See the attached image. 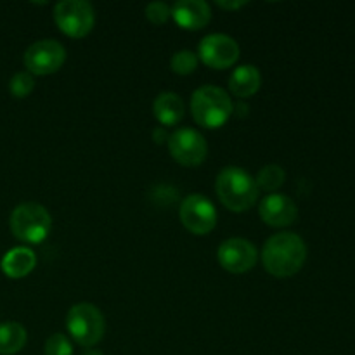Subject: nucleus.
I'll use <instances>...</instances> for the list:
<instances>
[{"mask_svg": "<svg viewBox=\"0 0 355 355\" xmlns=\"http://www.w3.org/2000/svg\"><path fill=\"white\" fill-rule=\"evenodd\" d=\"M10 232L19 241L38 245L49 236L52 229V217L47 208L35 201L17 205L9 218Z\"/></svg>", "mask_w": 355, "mask_h": 355, "instance_id": "obj_4", "label": "nucleus"}, {"mask_svg": "<svg viewBox=\"0 0 355 355\" xmlns=\"http://www.w3.org/2000/svg\"><path fill=\"white\" fill-rule=\"evenodd\" d=\"M218 263L222 269L231 274H245L255 267L259 260V250L245 238L225 239L217 252Z\"/></svg>", "mask_w": 355, "mask_h": 355, "instance_id": "obj_10", "label": "nucleus"}, {"mask_svg": "<svg viewBox=\"0 0 355 355\" xmlns=\"http://www.w3.org/2000/svg\"><path fill=\"white\" fill-rule=\"evenodd\" d=\"M168 137H170V135L166 134L165 128H163V127L155 128V132H153V139H155L156 144H163V142L168 141Z\"/></svg>", "mask_w": 355, "mask_h": 355, "instance_id": "obj_24", "label": "nucleus"}, {"mask_svg": "<svg viewBox=\"0 0 355 355\" xmlns=\"http://www.w3.org/2000/svg\"><path fill=\"white\" fill-rule=\"evenodd\" d=\"M198 62H200V59L194 52L179 51L172 55L170 66H172V71L177 73V75H191L198 68Z\"/></svg>", "mask_w": 355, "mask_h": 355, "instance_id": "obj_19", "label": "nucleus"}, {"mask_svg": "<svg viewBox=\"0 0 355 355\" xmlns=\"http://www.w3.org/2000/svg\"><path fill=\"white\" fill-rule=\"evenodd\" d=\"M284 177H286V173H284V170L281 168L279 165H266L259 172L255 182H257V187H259V189L272 194V193H276L281 186H283Z\"/></svg>", "mask_w": 355, "mask_h": 355, "instance_id": "obj_18", "label": "nucleus"}, {"mask_svg": "<svg viewBox=\"0 0 355 355\" xmlns=\"http://www.w3.org/2000/svg\"><path fill=\"white\" fill-rule=\"evenodd\" d=\"M54 19L62 33L71 38H82L94 30L96 10L85 0H62L55 6Z\"/></svg>", "mask_w": 355, "mask_h": 355, "instance_id": "obj_6", "label": "nucleus"}, {"mask_svg": "<svg viewBox=\"0 0 355 355\" xmlns=\"http://www.w3.org/2000/svg\"><path fill=\"white\" fill-rule=\"evenodd\" d=\"M215 193L227 210L241 214L255 207L259 187L255 179L239 166H227L217 175Z\"/></svg>", "mask_w": 355, "mask_h": 355, "instance_id": "obj_2", "label": "nucleus"}, {"mask_svg": "<svg viewBox=\"0 0 355 355\" xmlns=\"http://www.w3.org/2000/svg\"><path fill=\"white\" fill-rule=\"evenodd\" d=\"M82 355H104V354L101 352V350H96V349H89V350H85V352H83Z\"/></svg>", "mask_w": 355, "mask_h": 355, "instance_id": "obj_25", "label": "nucleus"}, {"mask_svg": "<svg viewBox=\"0 0 355 355\" xmlns=\"http://www.w3.org/2000/svg\"><path fill=\"white\" fill-rule=\"evenodd\" d=\"M26 328L19 322H3L0 324V355H14L26 345Z\"/></svg>", "mask_w": 355, "mask_h": 355, "instance_id": "obj_17", "label": "nucleus"}, {"mask_svg": "<svg viewBox=\"0 0 355 355\" xmlns=\"http://www.w3.org/2000/svg\"><path fill=\"white\" fill-rule=\"evenodd\" d=\"M35 266H37V255L33 250L26 248V246H16V248L9 250L0 263L2 272L10 279L26 277L35 269Z\"/></svg>", "mask_w": 355, "mask_h": 355, "instance_id": "obj_14", "label": "nucleus"}, {"mask_svg": "<svg viewBox=\"0 0 355 355\" xmlns=\"http://www.w3.org/2000/svg\"><path fill=\"white\" fill-rule=\"evenodd\" d=\"M217 6L222 7V9H227V10H238L241 7L246 6V2H227V0H217Z\"/></svg>", "mask_w": 355, "mask_h": 355, "instance_id": "obj_23", "label": "nucleus"}, {"mask_svg": "<svg viewBox=\"0 0 355 355\" xmlns=\"http://www.w3.org/2000/svg\"><path fill=\"white\" fill-rule=\"evenodd\" d=\"M179 215L184 227L196 236L208 234L217 225V210L203 194H189L180 203Z\"/></svg>", "mask_w": 355, "mask_h": 355, "instance_id": "obj_8", "label": "nucleus"}, {"mask_svg": "<svg viewBox=\"0 0 355 355\" xmlns=\"http://www.w3.org/2000/svg\"><path fill=\"white\" fill-rule=\"evenodd\" d=\"M66 328L71 338L82 347H94L103 340L106 331L104 315L89 302H82L69 309L66 315Z\"/></svg>", "mask_w": 355, "mask_h": 355, "instance_id": "obj_5", "label": "nucleus"}, {"mask_svg": "<svg viewBox=\"0 0 355 355\" xmlns=\"http://www.w3.org/2000/svg\"><path fill=\"white\" fill-rule=\"evenodd\" d=\"M146 17L153 24H163L170 17V7L165 2H151L146 6Z\"/></svg>", "mask_w": 355, "mask_h": 355, "instance_id": "obj_22", "label": "nucleus"}, {"mask_svg": "<svg viewBox=\"0 0 355 355\" xmlns=\"http://www.w3.org/2000/svg\"><path fill=\"white\" fill-rule=\"evenodd\" d=\"M198 55L208 68H231L239 58V45L232 37L224 33H211L201 40Z\"/></svg>", "mask_w": 355, "mask_h": 355, "instance_id": "obj_11", "label": "nucleus"}, {"mask_svg": "<svg viewBox=\"0 0 355 355\" xmlns=\"http://www.w3.org/2000/svg\"><path fill=\"white\" fill-rule=\"evenodd\" d=\"M307 259L305 241L295 232H277L262 248V263L274 277H291L304 267Z\"/></svg>", "mask_w": 355, "mask_h": 355, "instance_id": "obj_1", "label": "nucleus"}, {"mask_svg": "<svg viewBox=\"0 0 355 355\" xmlns=\"http://www.w3.org/2000/svg\"><path fill=\"white\" fill-rule=\"evenodd\" d=\"M23 61L28 73H31V75H52L64 64L66 49L58 40L44 38V40L35 42L26 49Z\"/></svg>", "mask_w": 355, "mask_h": 355, "instance_id": "obj_7", "label": "nucleus"}, {"mask_svg": "<svg viewBox=\"0 0 355 355\" xmlns=\"http://www.w3.org/2000/svg\"><path fill=\"white\" fill-rule=\"evenodd\" d=\"M194 121L205 128H220L234 113L231 96L220 87H200L191 97Z\"/></svg>", "mask_w": 355, "mask_h": 355, "instance_id": "obj_3", "label": "nucleus"}, {"mask_svg": "<svg viewBox=\"0 0 355 355\" xmlns=\"http://www.w3.org/2000/svg\"><path fill=\"white\" fill-rule=\"evenodd\" d=\"M260 87H262V75H260L259 68L253 64L238 66L229 76V90L232 92V96L239 97V99L255 96Z\"/></svg>", "mask_w": 355, "mask_h": 355, "instance_id": "obj_15", "label": "nucleus"}, {"mask_svg": "<svg viewBox=\"0 0 355 355\" xmlns=\"http://www.w3.org/2000/svg\"><path fill=\"white\" fill-rule=\"evenodd\" d=\"M35 89V78L31 73L19 71L10 78L9 82V92L12 94L16 99H24L30 96Z\"/></svg>", "mask_w": 355, "mask_h": 355, "instance_id": "obj_20", "label": "nucleus"}, {"mask_svg": "<svg viewBox=\"0 0 355 355\" xmlns=\"http://www.w3.org/2000/svg\"><path fill=\"white\" fill-rule=\"evenodd\" d=\"M45 355H73V345L68 336L62 333L49 336L45 342Z\"/></svg>", "mask_w": 355, "mask_h": 355, "instance_id": "obj_21", "label": "nucleus"}, {"mask_svg": "<svg viewBox=\"0 0 355 355\" xmlns=\"http://www.w3.org/2000/svg\"><path fill=\"white\" fill-rule=\"evenodd\" d=\"M260 218L270 227H286L298 217V208L290 196L281 193L267 194L259 207Z\"/></svg>", "mask_w": 355, "mask_h": 355, "instance_id": "obj_12", "label": "nucleus"}, {"mask_svg": "<svg viewBox=\"0 0 355 355\" xmlns=\"http://www.w3.org/2000/svg\"><path fill=\"white\" fill-rule=\"evenodd\" d=\"M153 111H155V116L159 123L165 125V127H172V125H177L182 120L186 107H184L179 94L162 92L155 99Z\"/></svg>", "mask_w": 355, "mask_h": 355, "instance_id": "obj_16", "label": "nucleus"}, {"mask_svg": "<svg viewBox=\"0 0 355 355\" xmlns=\"http://www.w3.org/2000/svg\"><path fill=\"white\" fill-rule=\"evenodd\" d=\"M170 17L184 30H201L211 19V9L203 0H179L170 7Z\"/></svg>", "mask_w": 355, "mask_h": 355, "instance_id": "obj_13", "label": "nucleus"}, {"mask_svg": "<svg viewBox=\"0 0 355 355\" xmlns=\"http://www.w3.org/2000/svg\"><path fill=\"white\" fill-rule=\"evenodd\" d=\"M172 158L184 166H198L207 159L208 144L194 128H179L168 137Z\"/></svg>", "mask_w": 355, "mask_h": 355, "instance_id": "obj_9", "label": "nucleus"}]
</instances>
